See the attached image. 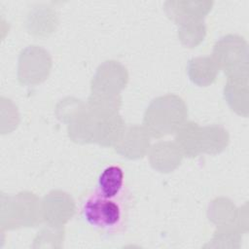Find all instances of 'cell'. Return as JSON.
<instances>
[{"mask_svg": "<svg viewBox=\"0 0 249 249\" xmlns=\"http://www.w3.org/2000/svg\"><path fill=\"white\" fill-rule=\"evenodd\" d=\"M188 108L180 96L165 94L155 98L147 107L143 127L154 138H161L175 133L186 122Z\"/></svg>", "mask_w": 249, "mask_h": 249, "instance_id": "6da1fadb", "label": "cell"}, {"mask_svg": "<svg viewBox=\"0 0 249 249\" xmlns=\"http://www.w3.org/2000/svg\"><path fill=\"white\" fill-rule=\"evenodd\" d=\"M43 221L41 201L32 193L21 192L1 202L2 230L35 227Z\"/></svg>", "mask_w": 249, "mask_h": 249, "instance_id": "7a4b0ae2", "label": "cell"}, {"mask_svg": "<svg viewBox=\"0 0 249 249\" xmlns=\"http://www.w3.org/2000/svg\"><path fill=\"white\" fill-rule=\"evenodd\" d=\"M211 57L228 78H248V49L242 37L234 34L222 37L214 45Z\"/></svg>", "mask_w": 249, "mask_h": 249, "instance_id": "3957f363", "label": "cell"}, {"mask_svg": "<svg viewBox=\"0 0 249 249\" xmlns=\"http://www.w3.org/2000/svg\"><path fill=\"white\" fill-rule=\"evenodd\" d=\"M128 81L126 68L115 60H106L96 70L90 84L89 97L114 99L121 97V91Z\"/></svg>", "mask_w": 249, "mask_h": 249, "instance_id": "277c9868", "label": "cell"}, {"mask_svg": "<svg viewBox=\"0 0 249 249\" xmlns=\"http://www.w3.org/2000/svg\"><path fill=\"white\" fill-rule=\"evenodd\" d=\"M51 67L52 60L49 53L38 46H29L20 53L18 57V81L24 85L40 84L48 78Z\"/></svg>", "mask_w": 249, "mask_h": 249, "instance_id": "5b68a950", "label": "cell"}, {"mask_svg": "<svg viewBox=\"0 0 249 249\" xmlns=\"http://www.w3.org/2000/svg\"><path fill=\"white\" fill-rule=\"evenodd\" d=\"M82 214L89 225L106 230L115 228L122 218L120 205L112 198H106L97 194L86 200Z\"/></svg>", "mask_w": 249, "mask_h": 249, "instance_id": "8992f818", "label": "cell"}, {"mask_svg": "<svg viewBox=\"0 0 249 249\" xmlns=\"http://www.w3.org/2000/svg\"><path fill=\"white\" fill-rule=\"evenodd\" d=\"M42 218L49 227L61 228L75 214L73 198L62 191H52L41 201Z\"/></svg>", "mask_w": 249, "mask_h": 249, "instance_id": "52a82bcc", "label": "cell"}, {"mask_svg": "<svg viewBox=\"0 0 249 249\" xmlns=\"http://www.w3.org/2000/svg\"><path fill=\"white\" fill-rule=\"evenodd\" d=\"M150 135L143 126L126 125L120 140L114 146L115 151L129 160L143 158L149 151Z\"/></svg>", "mask_w": 249, "mask_h": 249, "instance_id": "ba28073f", "label": "cell"}, {"mask_svg": "<svg viewBox=\"0 0 249 249\" xmlns=\"http://www.w3.org/2000/svg\"><path fill=\"white\" fill-rule=\"evenodd\" d=\"M213 2L209 1H167L164 10L170 19L177 25L201 21L209 13Z\"/></svg>", "mask_w": 249, "mask_h": 249, "instance_id": "9c48e42d", "label": "cell"}, {"mask_svg": "<svg viewBox=\"0 0 249 249\" xmlns=\"http://www.w3.org/2000/svg\"><path fill=\"white\" fill-rule=\"evenodd\" d=\"M148 152L152 167L163 173H168L176 169L184 157L177 144L170 141L158 142Z\"/></svg>", "mask_w": 249, "mask_h": 249, "instance_id": "30bf717a", "label": "cell"}, {"mask_svg": "<svg viewBox=\"0 0 249 249\" xmlns=\"http://www.w3.org/2000/svg\"><path fill=\"white\" fill-rule=\"evenodd\" d=\"M187 71L190 80L199 86L207 87L215 82L219 68L210 56L192 58L188 62Z\"/></svg>", "mask_w": 249, "mask_h": 249, "instance_id": "8fae6325", "label": "cell"}, {"mask_svg": "<svg viewBox=\"0 0 249 249\" xmlns=\"http://www.w3.org/2000/svg\"><path fill=\"white\" fill-rule=\"evenodd\" d=\"M200 131L201 126L194 122H185L175 134V143L183 155L195 158L200 154Z\"/></svg>", "mask_w": 249, "mask_h": 249, "instance_id": "7c38bea8", "label": "cell"}, {"mask_svg": "<svg viewBox=\"0 0 249 249\" xmlns=\"http://www.w3.org/2000/svg\"><path fill=\"white\" fill-rule=\"evenodd\" d=\"M248 78H228L224 89L225 99L232 111L238 115L247 116Z\"/></svg>", "mask_w": 249, "mask_h": 249, "instance_id": "4fadbf2b", "label": "cell"}, {"mask_svg": "<svg viewBox=\"0 0 249 249\" xmlns=\"http://www.w3.org/2000/svg\"><path fill=\"white\" fill-rule=\"evenodd\" d=\"M230 141L228 131L221 125L211 124L201 126L200 154L215 155L226 149Z\"/></svg>", "mask_w": 249, "mask_h": 249, "instance_id": "5bb4252c", "label": "cell"}, {"mask_svg": "<svg viewBox=\"0 0 249 249\" xmlns=\"http://www.w3.org/2000/svg\"><path fill=\"white\" fill-rule=\"evenodd\" d=\"M123 185V169L120 166L111 165L106 167L99 175L96 194L106 198H113L121 193Z\"/></svg>", "mask_w": 249, "mask_h": 249, "instance_id": "9a60e30c", "label": "cell"}, {"mask_svg": "<svg viewBox=\"0 0 249 249\" xmlns=\"http://www.w3.org/2000/svg\"><path fill=\"white\" fill-rule=\"evenodd\" d=\"M42 22L38 36H48L53 33L57 26V15L55 11L48 6L38 5L28 14L27 26Z\"/></svg>", "mask_w": 249, "mask_h": 249, "instance_id": "2e32d148", "label": "cell"}, {"mask_svg": "<svg viewBox=\"0 0 249 249\" xmlns=\"http://www.w3.org/2000/svg\"><path fill=\"white\" fill-rule=\"evenodd\" d=\"M178 26V37L182 44L188 48L196 47L205 37L206 28L203 20L187 22Z\"/></svg>", "mask_w": 249, "mask_h": 249, "instance_id": "e0dca14e", "label": "cell"}]
</instances>
